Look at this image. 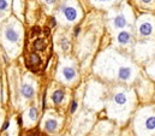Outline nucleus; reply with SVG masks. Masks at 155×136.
Wrapping results in <instances>:
<instances>
[{"label":"nucleus","instance_id":"nucleus-13","mask_svg":"<svg viewBox=\"0 0 155 136\" xmlns=\"http://www.w3.org/2000/svg\"><path fill=\"white\" fill-rule=\"evenodd\" d=\"M144 127L147 130H155V116H149L146 118V122H144Z\"/></svg>","mask_w":155,"mask_h":136},{"label":"nucleus","instance_id":"nucleus-22","mask_svg":"<svg viewBox=\"0 0 155 136\" xmlns=\"http://www.w3.org/2000/svg\"><path fill=\"white\" fill-rule=\"evenodd\" d=\"M79 34V28H76L75 29V35H78Z\"/></svg>","mask_w":155,"mask_h":136},{"label":"nucleus","instance_id":"nucleus-1","mask_svg":"<svg viewBox=\"0 0 155 136\" xmlns=\"http://www.w3.org/2000/svg\"><path fill=\"white\" fill-rule=\"evenodd\" d=\"M2 35L4 40L10 45H17L21 40V34L13 24H7L2 30Z\"/></svg>","mask_w":155,"mask_h":136},{"label":"nucleus","instance_id":"nucleus-23","mask_svg":"<svg viewBox=\"0 0 155 136\" xmlns=\"http://www.w3.org/2000/svg\"><path fill=\"white\" fill-rule=\"evenodd\" d=\"M96 1H99V2H102V4H104V2H108V0H96Z\"/></svg>","mask_w":155,"mask_h":136},{"label":"nucleus","instance_id":"nucleus-12","mask_svg":"<svg viewBox=\"0 0 155 136\" xmlns=\"http://www.w3.org/2000/svg\"><path fill=\"white\" fill-rule=\"evenodd\" d=\"M40 64V57L36 53H31L30 57H29V62H28V65L31 69H34L35 66H38Z\"/></svg>","mask_w":155,"mask_h":136},{"label":"nucleus","instance_id":"nucleus-20","mask_svg":"<svg viewBox=\"0 0 155 136\" xmlns=\"http://www.w3.org/2000/svg\"><path fill=\"white\" fill-rule=\"evenodd\" d=\"M7 127H8V122H6V123L4 124V127H2V130H6V129H7Z\"/></svg>","mask_w":155,"mask_h":136},{"label":"nucleus","instance_id":"nucleus-11","mask_svg":"<svg viewBox=\"0 0 155 136\" xmlns=\"http://www.w3.org/2000/svg\"><path fill=\"white\" fill-rule=\"evenodd\" d=\"M113 101H114V104H117L118 106H123V105H125V104H126V101H127V98H126L125 93L119 92V93H117L116 95H114Z\"/></svg>","mask_w":155,"mask_h":136},{"label":"nucleus","instance_id":"nucleus-4","mask_svg":"<svg viewBox=\"0 0 155 136\" xmlns=\"http://www.w3.org/2000/svg\"><path fill=\"white\" fill-rule=\"evenodd\" d=\"M21 93H22V95H23L25 99H33V97H34V94H35V89H34V87H33L31 84L24 83V84L22 86Z\"/></svg>","mask_w":155,"mask_h":136},{"label":"nucleus","instance_id":"nucleus-10","mask_svg":"<svg viewBox=\"0 0 155 136\" xmlns=\"http://www.w3.org/2000/svg\"><path fill=\"white\" fill-rule=\"evenodd\" d=\"M64 97H65V94H64V92L61 90V89H58V90H55L53 94H52V100L53 102L55 104V105H60L63 100H64Z\"/></svg>","mask_w":155,"mask_h":136},{"label":"nucleus","instance_id":"nucleus-6","mask_svg":"<svg viewBox=\"0 0 155 136\" xmlns=\"http://www.w3.org/2000/svg\"><path fill=\"white\" fill-rule=\"evenodd\" d=\"M127 25V19L124 15H117L116 17L113 18V27L117 29H121L125 28Z\"/></svg>","mask_w":155,"mask_h":136},{"label":"nucleus","instance_id":"nucleus-7","mask_svg":"<svg viewBox=\"0 0 155 136\" xmlns=\"http://www.w3.org/2000/svg\"><path fill=\"white\" fill-rule=\"evenodd\" d=\"M58 129V121L54 118H47L45 121V130L47 133H54Z\"/></svg>","mask_w":155,"mask_h":136},{"label":"nucleus","instance_id":"nucleus-8","mask_svg":"<svg viewBox=\"0 0 155 136\" xmlns=\"http://www.w3.org/2000/svg\"><path fill=\"white\" fill-rule=\"evenodd\" d=\"M153 33V24L150 22H143L140 25V34L142 36H148Z\"/></svg>","mask_w":155,"mask_h":136},{"label":"nucleus","instance_id":"nucleus-5","mask_svg":"<svg viewBox=\"0 0 155 136\" xmlns=\"http://www.w3.org/2000/svg\"><path fill=\"white\" fill-rule=\"evenodd\" d=\"M117 41L119 45H127L131 41V34L127 30H121L117 35Z\"/></svg>","mask_w":155,"mask_h":136},{"label":"nucleus","instance_id":"nucleus-9","mask_svg":"<svg viewBox=\"0 0 155 136\" xmlns=\"http://www.w3.org/2000/svg\"><path fill=\"white\" fill-rule=\"evenodd\" d=\"M63 73V77L66 80V81H72L75 77H76V70L71 66H65L61 71Z\"/></svg>","mask_w":155,"mask_h":136},{"label":"nucleus","instance_id":"nucleus-15","mask_svg":"<svg viewBox=\"0 0 155 136\" xmlns=\"http://www.w3.org/2000/svg\"><path fill=\"white\" fill-rule=\"evenodd\" d=\"M8 6H10V2L8 0H0V12H5L8 10Z\"/></svg>","mask_w":155,"mask_h":136},{"label":"nucleus","instance_id":"nucleus-3","mask_svg":"<svg viewBox=\"0 0 155 136\" xmlns=\"http://www.w3.org/2000/svg\"><path fill=\"white\" fill-rule=\"evenodd\" d=\"M117 76L121 81H129L132 77V70H131V68H129V66H120L119 70H118Z\"/></svg>","mask_w":155,"mask_h":136},{"label":"nucleus","instance_id":"nucleus-16","mask_svg":"<svg viewBox=\"0 0 155 136\" xmlns=\"http://www.w3.org/2000/svg\"><path fill=\"white\" fill-rule=\"evenodd\" d=\"M34 47H35L36 51H42V49L45 48V41L41 40V39H38V40L35 41V43H34Z\"/></svg>","mask_w":155,"mask_h":136},{"label":"nucleus","instance_id":"nucleus-14","mask_svg":"<svg viewBox=\"0 0 155 136\" xmlns=\"http://www.w3.org/2000/svg\"><path fill=\"white\" fill-rule=\"evenodd\" d=\"M28 118L31 121V122H35L36 118H38V110L35 107H31L29 111H28Z\"/></svg>","mask_w":155,"mask_h":136},{"label":"nucleus","instance_id":"nucleus-2","mask_svg":"<svg viewBox=\"0 0 155 136\" xmlns=\"http://www.w3.org/2000/svg\"><path fill=\"white\" fill-rule=\"evenodd\" d=\"M61 12H63V16L64 18L69 22V23H72L77 19V10L72 6H68V5H64L61 7Z\"/></svg>","mask_w":155,"mask_h":136},{"label":"nucleus","instance_id":"nucleus-17","mask_svg":"<svg viewBox=\"0 0 155 136\" xmlns=\"http://www.w3.org/2000/svg\"><path fill=\"white\" fill-rule=\"evenodd\" d=\"M61 46H63V48H64L65 51L69 48V42H68V40H66V39H64V40L61 41Z\"/></svg>","mask_w":155,"mask_h":136},{"label":"nucleus","instance_id":"nucleus-21","mask_svg":"<svg viewBox=\"0 0 155 136\" xmlns=\"http://www.w3.org/2000/svg\"><path fill=\"white\" fill-rule=\"evenodd\" d=\"M153 0H142V2H146V4H150Z\"/></svg>","mask_w":155,"mask_h":136},{"label":"nucleus","instance_id":"nucleus-19","mask_svg":"<svg viewBox=\"0 0 155 136\" xmlns=\"http://www.w3.org/2000/svg\"><path fill=\"white\" fill-rule=\"evenodd\" d=\"M43 1H45L47 5H53V4L55 2V0H43Z\"/></svg>","mask_w":155,"mask_h":136},{"label":"nucleus","instance_id":"nucleus-24","mask_svg":"<svg viewBox=\"0 0 155 136\" xmlns=\"http://www.w3.org/2000/svg\"><path fill=\"white\" fill-rule=\"evenodd\" d=\"M28 136H34V135H28Z\"/></svg>","mask_w":155,"mask_h":136},{"label":"nucleus","instance_id":"nucleus-18","mask_svg":"<svg viewBox=\"0 0 155 136\" xmlns=\"http://www.w3.org/2000/svg\"><path fill=\"white\" fill-rule=\"evenodd\" d=\"M76 108H77V102H76V101H72V106H71V112L74 113V112L76 111Z\"/></svg>","mask_w":155,"mask_h":136}]
</instances>
